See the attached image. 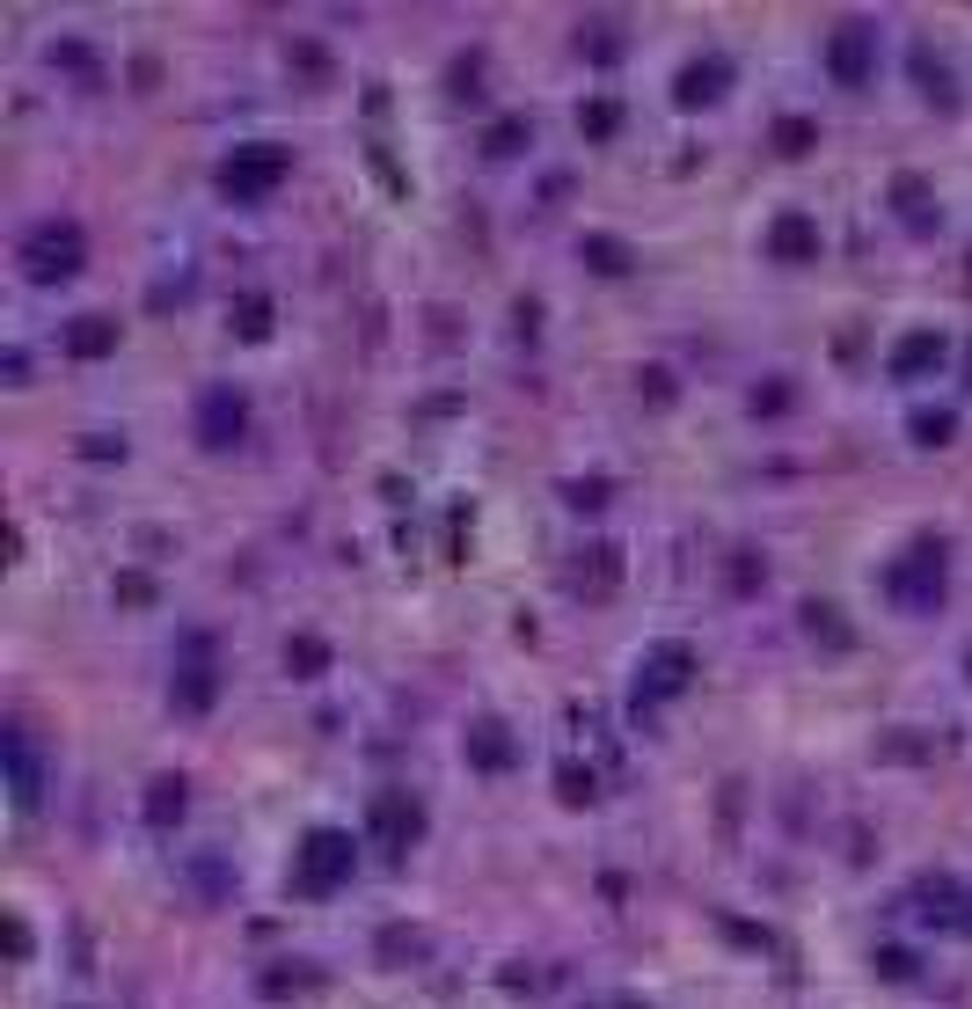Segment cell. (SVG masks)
Wrapping results in <instances>:
<instances>
[{
  "instance_id": "1",
  "label": "cell",
  "mask_w": 972,
  "mask_h": 1009,
  "mask_svg": "<svg viewBox=\"0 0 972 1009\" xmlns=\"http://www.w3.org/2000/svg\"><path fill=\"white\" fill-rule=\"evenodd\" d=\"M351 864V842H345V834H315V842H307V886H329V878H337V870H345Z\"/></svg>"
}]
</instances>
